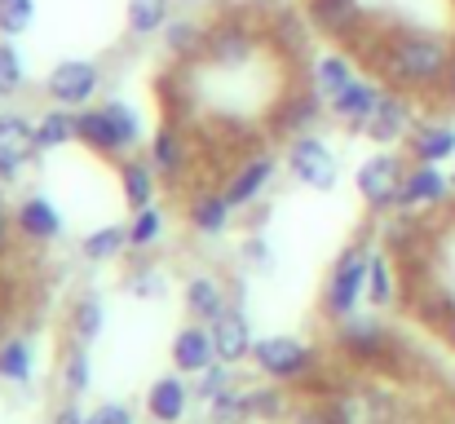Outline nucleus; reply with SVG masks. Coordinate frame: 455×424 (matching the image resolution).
<instances>
[{
	"mask_svg": "<svg viewBox=\"0 0 455 424\" xmlns=\"http://www.w3.org/2000/svg\"><path fill=\"white\" fill-rule=\"evenodd\" d=\"M451 186H455V159H451Z\"/></svg>",
	"mask_w": 455,
	"mask_h": 424,
	"instance_id": "nucleus-54",
	"label": "nucleus"
},
{
	"mask_svg": "<svg viewBox=\"0 0 455 424\" xmlns=\"http://www.w3.org/2000/svg\"><path fill=\"white\" fill-rule=\"evenodd\" d=\"M248 363L275 385H305L318 372V349L305 345L301 336H261Z\"/></svg>",
	"mask_w": 455,
	"mask_h": 424,
	"instance_id": "nucleus-4",
	"label": "nucleus"
},
{
	"mask_svg": "<svg viewBox=\"0 0 455 424\" xmlns=\"http://www.w3.org/2000/svg\"><path fill=\"white\" fill-rule=\"evenodd\" d=\"M443 336L451 340V349H455V318H451V323H447V332H443Z\"/></svg>",
	"mask_w": 455,
	"mask_h": 424,
	"instance_id": "nucleus-51",
	"label": "nucleus"
},
{
	"mask_svg": "<svg viewBox=\"0 0 455 424\" xmlns=\"http://www.w3.org/2000/svg\"><path fill=\"white\" fill-rule=\"evenodd\" d=\"M36 372V354L27 336H4L0 340V380L4 385H27Z\"/></svg>",
	"mask_w": 455,
	"mask_h": 424,
	"instance_id": "nucleus-36",
	"label": "nucleus"
},
{
	"mask_svg": "<svg viewBox=\"0 0 455 424\" xmlns=\"http://www.w3.org/2000/svg\"><path fill=\"white\" fill-rule=\"evenodd\" d=\"M275 172H279V155H275V150H252V155L221 181V195L235 204V212H239V208H257V204L270 195Z\"/></svg>",
	"mask_w": 455,
	"mask_h": 424,
	"instance_id": "nucleus-11",
	"label": "nucleus"
},
{
	"mask_svg": "<svg viewBox=\"0 0 455 424\" xmlns=\"http://www.w3.org/2000/svg\"><path fill=\"white\" fill-rule=\"evenodd\" d=\"M89 385H93V363H89V345H76L71 340V349H67V358H62V398H84L89 394Z\"/></svg>",
	"mask_w": 455,
	"mask_h": 424,
	"instance_id": "nucleus-37",
	"label": "nucleus"
},
{
	"mask_svg": "<svg viewBox=\"0 0 455 424\" xmlns=\"http://www.w3.org/2000/svg\"><path fill=\"white\" fill-rule=\"evenodd\" d=\"M53 424H84V416H80V403H76V398H67V403L58 407Z\"/></svg>",
	"mask_w": 455,
	"mask_h": 424,
	"instance_id": "nucleus-49",
	"label": "nucleus"
},
{
	"mask_svg": "<svg viewBox=\"0 0 455 424\" xmlns=\"http://www.w3.org/2000/svg\"><path fill=\"white\" fill-rule=\"evenodd\" d=\"M411 129H416V98L385 84L380 107H376V116L367 120L363 138H371L376 146H398V141L411 138Z\"/></svg>",
	"mask_w": 455,
	"mask_h": 424,
	"instance_id": "nucleus-13",
	"label": "nucleus"
},
{
	"mask_svg": "<svg viewBox=\"0 0 455 424\" xmlns=\"http://www.w3.org/2000/svg\"><path fill=\"white\" fill-rule=\"evenodd\" d=\"M208 332H212V345H217V358L221 363H248L252 358V327H248V314L239 309V305H230L226 314H217L212 323H208Z\"/></svg>",
	"mask_w": 455,
	"mask_h": 424,
	"instance_id": "nucleus-23",
	"label": "nucleus"
},
{
	"mask_svg": "<svg viewBox=\"0 0 455 424\" xmlns=\"http://www.w3.org/2000/svg\"><path fill=\"white\" fill-rule=\"evenodd\" d=\"M186 226L199 239H221L235 226V204L221 190H195L190 204H186Z\"/></svg>",
	"mask_w": 455,
	"mask_h": 424,
	"instance_id": "nucleus-21",
	"label": "nucleus"
},
{
	"mask_svg": "<svg viewBox=\"0 0 455 424\" xmlns=\"http://www.w3.org/2000/svg\"><path fill=\"white\" fill-rule=\"evenodd\" d=\"M76 141L89 146L93 155H107V159H124L138 141H142V116L138 107L111 98V102H89L76 111Z\"/></svg>",
	"mask_w": 455,
	"mask_h": 424,
	"instance_id": "nucleus-2",
	"label": "nucleus"
},
{
	"mask_svg": "<svg viewBox=\"0 0 455 424\" xmlns=\"http://www.w3.org/2000/svg\"><path fill=\"white\" fill-rule=\"evenodd\" d=\"M340 424H389V407L371 389H340L327 398Z\"/></svg>",
	"mask_w": 455,
	"mask_h": 424,
	"instance_id": "nucleus-28",
	"label": "nucleus"
},
{
	"mask_svg": "<svg viewBox=\"0 0 455 424\" xmlns=\"http://www.w3.org/2000/svg\"><path fill=\"white\" fill-rule=\"evenodd\" d=\"M204 44H208V27L195 22V18H172V22L164 27V49H168L172 58H181V62L204 58Z\"/></svg>",
	"mask_w": 455,
	"mask_h": 424,
	"instance_id": "nucleus-32",
	"label": "nucleus"
},
{
	"mask_svg": "<svg viewBox=\"0 0 455 424\" xmlns=\"http://www.w3.org/2000/svg\"><path fill=\"white\" fill-rule=\"evenodd\" d=\"M208 416H212V424H248L252 420V412H248V389L230 385L221 398L208 403Z\"/></svg>",
	"mask_w": 455,
	"mask_h": 424,
	"instance_id": "nucleus-41",
	"label": "nucleus"
},
{
	"mask_svg": "<svg viewBox=\"0 0 455 424\" xmlns=\"http://www.w3.org/2000/svg\"><path fill=\"white\" fill-rule=\"evenodd\" d=\"M151 164L155 172H159V181H181L186 177V168H190V159H195V150H190V138L177 129V124H159L151 138Z\"/></svg>",
	"mask_w": 455,
	"mask_h": 424,
	"instance_id": "nucleus-22",
	"label": "nucleus"
},
{
	"mask_svg": "<svg viewBox=\"0 0 455 424\" xmlns=\"http://www.w3.org/2000/svg\"><path fill=\"white\" fill-rule=\"evenodd\" d=\"M230 385H235V363H221V358H217L208 372H199V376H195V385H190V389H195V398H199V403H212V398H221Z\"/></svg>",
	"mask_w": 455,
	"mask_h": 424,
	"instance_id": "nucleus-42",
	"label": "nucleus"
},
{
	"mask_svg": "<svg viewBox=\"0 0 455 424\" xmlns=\"http://www.w3.org/2000/svg\"><path fill=\"white\" fill-rule=\"evenodd\" d=\"M159 239H164V208H159V204L138 208V212L129 217V244H133V252H151Z\"/></svg>",
	"mask_w": 455,
	"mask_h": 424,
	"instance_id": "nucleus-38",
	"label": "nucleus"
},
{
	"mask_svg": "<svg viewBox=\"0 0 455 424\" xmlns=\"http://www.w3.org/2000/svg\"><path fill=\"white\" fill-rule=\"evenodd\" d=\"M371 257H376V248H371L367 239H354V244L340 248V257L331 261L327 283H323V296H318V305H323V314H327L331 323H336V318H349V314L367 300Z\"/></svg>",
	"mask_w": 455,
	"mask_h": 424,
	"instance_id": "nucleus-3",
	"label": "nucleus"
},
{
	"mask_svg": "<svg viewBox=\"0 0 455 424\" xmlns=\"http://www.w3.org/2000/svg\"><path fill=\"white\" fill-rule=\"evenodd\" d=\"M36 141H40V150L71 146V141H76V111H71V107L49 102V107H44V116L36 120Z\"/></svg>",
	"mask_w": 455,
	"mask_h": 424,
	"instance_id": "nucleus-35",
	"label": "nucleus"
},
{
	"mask_svg": "<svg viewBox=\"0 0 455 424\" xmlns=\"http://www.w3.org/2000/svg\"><path fill=\"white\" fill-rule=\"evenodd\" d=\"M124 287H129V296H142V300H151L164 292V275L151 266V257H138L133 266H129V275H124Z\"/></svg>",
	"mask_w": 455,
	"mask_h": 424,
	"instance_id": "nucleus-44",
	"label": "nucleus"
},
{
	"mask_svg": "<svg viewBox=\"0 0 455 424\" xmlns=\"http://www.w3.org/2000/svg\"><path fill=\"white\" fill-rule=\"evenodd\" d=\"M288 424H340V420H336L331 403H301V407H292Z\"/></svg>",
	"mask_w": 455,
	"mask_h": 424,
	"instance_id": "nucleus-46",
	"label": "nucleus"
},
{
	"mask_svg": "<svg viewBox=\"0 0 455 424\" xmlns=\"http://www.w3.org/2000/svg\"><path fill=\"white\" fill-rule=\"evenodd\" d=\"M84 424H138L133 420V412L124 407V403H102V407H93Z\"/></svg>",
	"mask_w": 455,
	"mask_h": 424,
	"instance_id": "nucleus-47",
	"label": "nucleus"
},
{
	"mask_svg": "<svg viewBox=\"0 0 455 424\" xmlns=\"http://www.w3.org/2000/svg\"><path fill=\"white\" fill-rule=\"evenodd\" d=\"M40 155V141H36V124L27 116H13L4 111L0 116V181H18L22 168Z\"/></svg>",
	"mask_w": 455,
	"mask_h": 424,
	"instance_id": "nucleus-15",
	"label": "nucleus"
},
{
	"mask_svg": "<svg viewBox=\"0 0 455 424\" xmlns=\"http://www.w3.org/2000/svg\"><path fill=\"white\" fill-rule=\"evenodd\" d=\"M181 296H186V314L195 323H212L217 314L230 309V283L217 279V275H190Z\"/></svg>",
	"mask_w": 455,
	"mask_h": 424,
	"instance_id": "nucleus-25",
	"label": "nucleus"
},
{
	"mask_svg": "<svg viewBox=\"0 0 455 424\" xmlns=\"http://www.w3.org/2000/svg\"><path fill=\"white\" fill-rule=\"evenodd\" d=\"M407 155H411V164H451L455 159V124L451 120H438V116L416 120V129H411V138H407Z\"/></svg>",
	"mask_w": 455,
	"mask_h": 424,
	"instance_id": "nucleus-19",
	"label": "nucleus"
},
{
	"mask_svg": "<svg viewBox=\"0 0 455 424\" xmlns=\"http://www.w3.org/2000/svg\"><path fill=\"white\" fill-rule=\"evenodd\" d=\"M367 44V67L380 76V84L403 89L411 98H438L447 67H451L455 40L429 27H385V31H363L354 49Z\"/></svg>",
	"mask_w": 455,
	"mask_h": 424,
	"instance_id": "nucleus-1",
	"label": "nucleus"
},
{
	"mask_svg": "<svg viewBox=\"0 0 455 424\" xmlns=\"http://www.w3.org/2000/svg\"><path fill=\"white\" fill-rule=\"evenodd\" d=\"M0 340H4V309H0Z\"/></svg>",
	"mask_w": 455,
	"mask_h": 424,
	"instance_id": "nucleus-52",
	"label": "nucleus"
},
{
	"mask_svg": "<svg viewBox=\"0 0 455 424\" xmlns=\"http://www.w3.org/2000/svg\"><path fill=\"white\" fill-rule=\"evenodd\" d=\"M177 4H204V0H177Z\"/></svg>",
	"mask_w": 455,
	"mask_h": 424,
	"instance_id": "nucleus-53",
	"label": "nucleus"
},
{
	"mask_svg": "<svg viewBox=\"0 0 455 424\" xmlns=\"http://www.w3.org/2000/svg\"><path fill=\"white\" fill-rule=\"evenodd\" d=\"M248 412H252L257 420H288V416H292V403H288L283 389L261 385V389H248Z\"/></svg>",
	"mask_w": 455,
	"mask_h": 424,
	"instance_id": "nucleus-39",
	"label": "nucleus"
},
{
	"mask_svg": "<svg viewBox=\"0 0 455 424\" xmlns=\"http://www.w3.org/2000/svg\"><path fill=\"white\" fill-rule=\"evenodd\" d=\"M129 252H133V244H129V221H124V226H98V230H89L84 244H80V257H84L89 266H107V261L129 257Z\"/></svg>",
	"mask_w": 455,
	"mask_h": 424,
	"instance_id": "nucleus-30",
	"label": "nucleus"
},
{
	"mask_svg": "<svg viewBox=\"0 0 455 424\" xmlns=\"http://www.w3.org/2000/svg\"><path fill=\"white\" fill-rule=\"evenodd\" d=\"M283 168L305 190H318V195H331L340 181V159H336L331 141L318 138V133H301V138L283 141Z\"/></svg>",
	"mask_w": 455,
	"mask_h": 424,
	"instance_id": "nucleus-5",
	"label": "nucleus"
},
{
	"mask_svg": "<svg viewBox=\"0 0 455 424\" xmlns=\"http://www.w3.org/2000/svg\"><path fill=\"white\" fill-rule=\"evenodd\" d=\"M380 93H385V84L380 80H371V76H358L331 107H327V120H336L340 129H349V133H363L367 129V120L376 116V107H380Z\"/></svg>",
	"mask_w": 455,
	"mask_h": 424,
	"instance_id": "nucleus-18",
	"label": "nucleus"
},
{
	"mask_svg": "<svg viewBox=\"0 0 455 424\" xmlns=\"http://www.w3.org/2000/svg\"><path fill=\"white\" fill-rule=\"evenodd\" d=\"M331 340L349 363H385L394 354V332L376 314H358V309L349 318H336Z\"/></svg>",
	"mask_w": 455,
	"mask_h": 424,
	"instance_id": "nucleus-7",
	"label": "nucleus"
},
{
	"mask_svg": "<svg viewBox=\"0 0 455 424\" xmlns=\"http://www.w3.org/2000/svg\"><path fill=\"white\" fill-rule=\"evenodd\" d=\"M403 172H407V159L398 150H376L358 164L354 172V186H358V199L367 212L385 217L398 208V190H403Z\"/></svg>",
	"mask_w": 455,
	"mask_h": 424,
	"instance_id": "nucleus-6",
	"label": "nucleus"
},
{
	"mask_svg": "<svg viewBox=\"0 0 455 424\" xmlns=\"http://www.w3.org/2000/svg\"><path fill=\"white\" fill-rule=\"evenodd\" d=\"M447 107H455V49H451V67H447V80H443V93H438Z\"/></svg>",
	"mask_w": 455,
	"mask_h": 424,
	"instance_id": "nucleus-50",
	"label": "nucleus"
},
{
	"mask_svg": "<svg viewBox=\"0 0 455 424\" xmlns=\"http://www.w3.org/2000/svg\"><path fill=\"white\" fill-rule=\"evenodd\" d=\"M67 327H71V340H76V345H93V340L102 336V327H107V305H102V296H98V292H80V296L71 300V309H67Z\"/></svg>",
	"mask_w": 455,
	"mask_h": 424,
	"instance_id": "nucleus-29",
	"label": "nucleus"
},
{
	"mask_svg": "<svg viewBox=\"0 0 455 424\" xmlns=\"http://www.w3.org/2000/svg\"><path fill=\"white\" fill-rule=\"evenodd\" d=\"M13 226H18V239L40 244V248H44V244H58L62 230H67V221H62V212H58V204H53L49 195H27V199H18Z\"/></svg>",
	"mask_w": 455,
	"mask_h": 424,
	"instance_id": "nucleus-17",
	"label": "nucleus"
},
{
	"mask_svg": "<svg viewBox=\"0 0 455 424\" xmlns=\"http://www.w3.org/2000/svg\"><path fill=\"white\" fill-rule=\"evenodd\" d=\"M172 4H177V0H129V9H124L129 36H133V40L164 36V27L172 22Z\"/></svg>",
	"mask_w": 455,
	"mask_h": 424,
	"instance_id": "nucleus-31",
	"label": "nucleus"
},
{
	"mask_svg": "<svg viewBox=\"0 0 455 424\" xmlns=\"http://www.w3.org/2000/svg\"><path fill=\"white\" fill-rule=\"evenodd\" d=\"M301 13L309 31H318L331 44H354L371 27V13L363 9V0H305Z\"/></svg>",
	"mask_w": 455,
	"mask_h": 424,
	"instance_id": "nucleus-8",
	"label": "nucleus"
},
{
	"mask_svg": "<svg viewBox=\"0 0 455 424\" xmlns=\"http://www.w3.org/2000/svg\"><path fill=\"white\" fill-rule=\"evenodd\" d=\"M195 389L186 385V376H159L151 389H147V412L155 424H181L186 420V407H190Z\"/></svg>",
	"mask_w": 455,
	"mask_h": 424,
	"instance_id": "nucleus-26",
	"label": "nucleus"
},
{
	"mask_svg": "<svg viewBox=\"0 0 455 424\" xmlns=\"http://www.w3.org/2000/svg\"><path fill=\"white\" fill-rule=\"evenodd\" d=\"M451 172H443V164H407L403 172V190H398V208L407 212H434L451 199Z\"/></svg>",
	"mask_w": 455,
	"mask_h": 424,
	"instance_id": "nucleus-12",
	"label": "nucleus"
},
{
	"mask_svg": "<svg viewBox=\"0 0 455 424\" xmlns=\"http://www.w3.org/2000/svg\"><path fill=\"white\" fill-rule=\"evenodd\" d=\"M358 76H363V71H358L354 58L340 53V49H323V53H314V62H309V84H314V93H318L327 107H331Z\"/></svg>",
	"mask_w": 455,
	"mask_h": 424,
	"instance_id": "nucleus-20",
	"label": "nucleus"
},
{
	"mask_svg": "<svg viewBox=\"0 0 455 424\" xmlns=\"http://www.w3.org/2000/svg\"><path fill=\"white\" fill-rule=\"evenodd\" d=\"M257 49H261V31H257L248 18L230 13V18H217V22L208 27L204 58L217 62V67H239V62H248Z\"/></svg>",
	"mask_w": 455,
	"mask_h": 424,
	"instance_id": "nucleus-10",
	"label": "nucleus"
},
{
	"mask_svg": "<svg viewBox=\"0 0 455 424\" xmlns=\"http://www.w3.org/2000/svg\"><path fill=\"white\" fill-rule=\"evenodd\" d=\"M120 186H124V204L138 212V208H151L155 195H159V172H155L151 155H124L120 159Z\"/></svg>",
	"mask_w": 455,
	"mask_h": 424,
	"instance_id": "nucleus-27",
	"label": "nucleus"
},
{
	"mask_svg": "<svg viewBox=\"0 0 455 424\" xmlns=\"http://www.w3.org/2000/svg\"><path fill=\"white\" fill-rule=\"evenodd\" d=\"M243 261H248L257 275H270V270H275V252H270V244H266L257 230H252L248 244H243Z\"/></svg>",
	"mask_w": 455,
	"mask_h": 424,
	"instance_id": "nucleus-45",
	"label": "nucleus"
},
{
	"mask_svg": "<svg viewBox=\"0 0 455 424\" xmlns=\"http://www.w3.org/2000/svg\"><path fill=\"white\" fill-rule=\"evenodd\" d=\"M327 116V102L314 93V84H292L283 93V102L275 107V133L288 141V138H301V133H314V124Z\"/></svg>",
	"mask_w": 455,
	"mask_h": 424,
	"instance_id": "nucleus-16",
	"label": "nucleus"
},
{
	"mask_svg": "<svg viewBox=\"0 0 455 424\" xmlns=\"http://www.w3.org/2000/svg\"><path fill=\"white\" fill-rule=\"evenodd\" d=\"M27 89V62L18 53V44L0 40V98H18Z\"/></svg>",
	"mask_w": 455,
	"mask_h": 424,
	"instance_id": "nucleus-40",
	"label": "nucleus"
},
{
	"mask_svg": "<svg viewBox=\"0 0 455 424\" xmlns=\"http://www.w3.org/2000/svg\"><path fill=\"white\" fill-rule=\"evenodd\" d=\"M279 4H292V0H279Z\"/></svg>",
	"mask_w": 455,
	"mask_h": 424,
	"instance_id": "nucleus-55",
	"label": "nucleus"
},
{
	"mask_svg": "<svg viewBox=\"0 0 455 424\" xmlns=\"http://www.w3.org/2000/svg\"><path fill=\"white\" fill-rule=\"evenodd\" d=\"M36 22V0H0V40H18Z\"/></svg>",
	"mask_w": 455,
	"mask_h": 424,
	"instance_id": "nucleus-43",
	"label": "nucleus"
},
{
	"mask_svg": "<svg viewBox=\"0 0 455 424\" xmlns=\"http://www.w3.org/2000/svg\"><path fill=\"white\" fill-rule=\"evenodd\" d=\"M98 89H102V71H98V62H89V58H62V62L44 76L49 102L71 107V111L89 107V102L98 98Z\"/></svg>",
	"mask_w": 455,
	"mask_h": 424,
	"instance_id": "nucleus-9",
	"label": "nucleus"
},
{
	"mask_svg": "<svg viewBox=\"0 0 455 424\" xmlns=\"http://www.w3.org/2000/svg\"><path fill=\"white\" fill-rule=\"evenodd\" d=\"M425 239H429V226L420 221V212H407V208L385 212V221H380V244H385V252L398 261V270H411V266H416Z\"/></svg>",
	"mask_w": 455,
	"mask_h": 424,
	"instance_id": "nucleus-14",
	"label": "nucleus"
},
{
	"mask_svg": "<svg viewBox=\"0 0 455 424\" xmlns=\"http://www.w3.org/2000/svg\"><path fill=\"white\" fill-rule=\"evenodd\" d=\"M217 363V345H212V332L208 323H190L172 336V367L181 376H199Z\"/></svg>",
	"mask_w": 455,
	"mask_h": 424,
	"instance_id": "nucleus-24",
	"label": "nucleus"
},
{
	"mask_svg": "<svg viewBox=\"0 0 455 424\" xmlns=\"http://www.w3.org/2000/svg\"><path fill=\"white\" fill-rule=\"evenodd\" d=\"M18 235V226H13V212L4 208V199H0V257L9 252V239Z\"/></svg>",
	"mask_w": 455,
	"mask_h": 424,
	"instance_id": "nucleus-48",
	"label": "nucleus"
},
{
	"mask_svg": "<svg viewBox=\"0 0 455 424\" xmlns=\"http://www.w3.org/2000/svg\"><path fill=\"white\" fill-rule=\"evenodd\" d=\"M403 292V270H394V257L389 252H376L371 257V275H367V305L371 309H389Z\"/></svg>",
	"mask_w": 455,
	"mask_h": 424,
	"instance_id": "nucleus-34",
	"label": "nucleus"
},
{
	"mask_svg": "<svg viewBox=\"0 0 455 424\" xmlns=\"http://www.w3.org/2000/svg\"><path fill=\"white\" fill-rule=\"evenodd\" d=\"M411 309H416V318L420 323H429V327H443L447 332V323L455 318V296L447 287H438V283H425V287H416L411 283Z\"/></svg>",
	"mask_w": 455,
	"mask_h": 424,
	"instance_id": "nucleus-33",
	"label": "nucleus"
}]
</instances>
